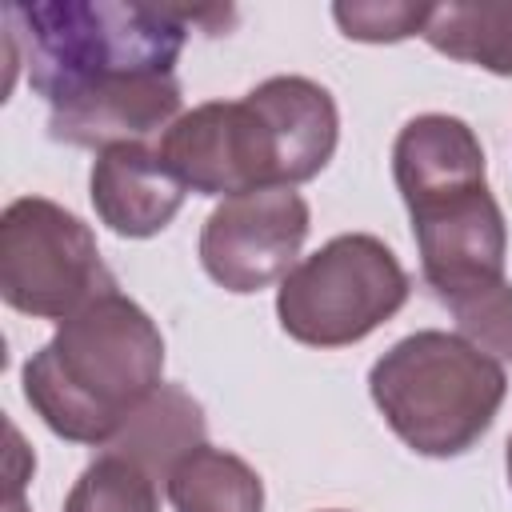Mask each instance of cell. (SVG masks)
Returning a JSON list of instances; mask_svg holds the SVG:
<instances>
[{"label":"cell","mask_w":512,"mask_h":512,"mask_svg":"<svg viewBox=\"0 0 512 512\" xmlns=\"http://www.w3.org/2000/svg\"><path fill=\"white\" fill-rule=\"evenodd\" d=\"M336 140L340 112L332 92L308 76H272L240 100H208L180 112L156 152L184 188L228 200L320 176Z\"/></svg>","instance_id":"cell-1"},{"label":"cell","mask_w":512,"mask_h":512,"mask_svg":"<svg viewBox=\"0 0 512 512\" xmlns=\"http://www.w3.org/2000/svg\"><path fill=\"white\" fill-rule=\"evenodd\" d=\"M164 336L120 288L56 324L20 380L32 412L64 440L108 448L164 384Z\"/></svg>","instance_id":"cell-2"},{"label":"cell","mask_w":512,"mask_h":512,"mask_svg":"<svg viewBox=\"0 0 512 512\" xmlns=\"http://www.w3.org/2000/svg\"><path fill=\"white\" fill-rule=\"evenodd\" d=\"M20 24L28 84L48 104L120 76H172L188 40V8L116 4V0H44L8 4Z\"/></svg>","instance_id":"cell-3"},{"label":"cell","mask_w":512,"mask_h":512,"mask_svg":"<svg viewBox=\"0 0 512 512\" xmlns=\"http://www.w3.org/2000/svg\"><path fill=\"white\" fill-rule=\"evenodd\" d=\"M372 404L384 424L420 456L448 460L468 452L496 420L508 376L456 332L424 328L396 340L368 372Z\"/></svg>","instance_id":"cell-4"},{"label":"cell","mask_w":512,"mask_h":512,"mask_svg":"<svg viewBox=\"0 0 512 512\" xmlns=\"http://www.w3.org/2000/svg\"><path fill=\"white\" fill-rule=\"evenodd\" d=\"M408 292V272L384 240L344 232L320 244L280 280L276 316L296 344L344 348L392 320Z\"/></svg>","instance_id":"cell-5"},{"label":"cell","mask_w":512,"mask_h":512,"mask_svg":"<svg viewBox=\"0 0 512 512\" xmlns=\"http://www.w3.org/2000/svg\"><path fill=\"white\" fill-rule=\"evenodd\" d=\"M116 292L92 228L44 196H20L0 216V296L36 320H68Z\"/></svg>","instance_id":"cell-6"},{"label":"cell","mask_w":512,"mask_h":512,"mask_svg":"<svg viewBox=\"0 0 512 512\" xmlns=\"http://www.w3.org/2000/svg\"><path fill=\"white\" fill-rule=\"evenodd\" d=\"M308 224L312 212L296 188H256L228 196L200 228V264L224 292H260L296 268Z\"/></svg>","instance_id":"cell-7"},{"label":"cell","mask_w":512,"mask_h":512,"mask_svg":"<svg viewBox=\"0 0 512 512\" xmlns=\"http://www.w3.org/2000/svg\"><path fill=\"white\" fill-rule=\"evenodd\" d=\"M412 236L420 248L424 284L440 304L504 280L508 228L488 184L440 192L408 204Z\"/></svg>","instance_id":"cell-8"},{"label":"cell","mask_w":512,"mask_h":512,"mask_svg":"<svg viewBox=\"0 0 512 512\" xmlns=\"http://www.w3.org/2000/svg\"><path fill=\"white\" fill-rule=\"evenodd\" d=\"M180 116L176 76H120L48 104V136L72 148L144 144Z\"/></svg>","instance_id":"cell-9"},{"label":"cell","mask_w":512,"mask_h":512,"mask_svg":"<svg viewBox=\"0 0 512 512\" xmlns=\"http://www.w3.org/2000/svg\"><path fill=\"white\" fill-rule=\"evenodd\" d=\"M88 192L100 224H108L116 236L144 240L172 224L188 188L172 176V168L160 160L156 148L116 144L96 156Z\"/></svg>","instance_id":"cell-10"},{"label":"cell","mask_w":512,"mask_h":512,"mask_svg":"<svg viewBox=\"0 0 512 512\" xmlns=\"http://www.w3.org/2000/svg\"><path fill=\"white\" fill-rule=\"evenodd\" d=\"M392 176L404 204L488 184L480 136L460 116H448V112L412 116L392 144Z\"/></svg>","instance_id":"cell-11"},{"label":"cell","mask_w":512,"mask_h":512,"mask_svg":"<svg viewBox=\"0 0 512 512\" xmlns=\"http://www.w3.org/2000/svg\"><path fill=\"white\" fill-rule=\"evenodd\" d=\"M204 444V408L176 384H160L120 428V436L108 444L112 452L132 456L144 464L156 480L176 468L180 456Z\"/></svg>","instance_id":"cell-12"},{"label":"cell","mask_w":512,"mask_h":512,"mask_svg":"<svg viewBox=\"0 0 512 512\" xmlns=\"http://www.w3.org/2000/svg\"><path fill=\"white\" fill-rule=\"evenodd\" d=\"M176 512H264V484L236 452L200 444L164 480Z\"/></svg>","instance_id":"cell-13"},{"label":"cell","mask_w":512,"mask_h":512,"mask_svg":"<svg viewBox=\"0 0 512 512\" xmlns=\"http://www.w3.org/2000/svg\"><path fill=\"white\" fill-rule=\"evenodd\" d=\"M420 36L452 60L512 76V0L432 4V16Z\"/></svg>","instance_id":"cell-14"},{"label":"cell","mask_w":512,"mask_h":512,"mask_svg":"<svg viewBox=\"0 0 512 512\" xmlns=\"http://www.w3.org/2000/svg\"><path fill=\"white\" fill-rule=\"evenodd\" d=\"M64 512H160L156 476L124 452L104 448L64 496Z\"/></svg>","instance_id":"cell-15"},{"label":"cell","mask_w":512,"mask_h":512,"mask_svg":"<svg viewBox=\"0 0 512 512\" xmlns=\"http://www.w3.org/2000/svg\"><path fill=\"white\" fill-rule=\"evenodd\" d=\"M448 312L456 316V328L468 344H476L484 356L500 364H512V284L508 280L448 300Z\"/></svg>","instance_id":"cell-16"},{"label":"cell","mask_w":512,"mask_h":512,"mask_svg":"<svg viewBox=\"0 0 512 512\" xmlns=\"http://www.w3.org/2000/svg\"><path fill=\"white\" fill-rule=\"evenodd\" d=\"M336 24L344 28L348 40H364V44H396L408 36H420L432 4H336L332 8Z\"/></svg>","instance_id":"cell-17"},{"label":"cell","mask_w":512,"mask_h":512,"mask_svg":"<svg viewBox=\"0 0 512 512\" xmlns=\"http://www.w3.org/2000/svg\"><path fill=\"white\" fill-rule=\"evenodd\" d=\"M504 468H508V484H512V436H508V448H504Z\"/></svg>","instance_id":"cell-18"},{"label":"cell","mask_w":512,"mask_h":512,"mask_svg":"<svg viewBox=\"0 0 512 512\" xmlns=\"http://www.w3.org/2000/svg\"><path fill=\"white\" fill-rule=\"evenodd\" d=\"M324 512H340V508H324Z\"/></svg>","instance_id":"cell-19"}]
</instances>
